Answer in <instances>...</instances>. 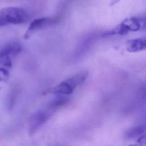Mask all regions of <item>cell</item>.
Returning a JSON list of instances; mask_svg holds the SVG:
<instances>
[{"label":"cell","mask_w":146,"mask_h":146,"mask_svg":"<svg viewBox=\"0 0 146 146\" xmlns=\"http://www.w3.org/2000/svg\"><path fill=\"white\" fill-rule=\"evenodd\" d=\"M87 75L88 72L86 71L78 72L46 91L45 93H51L58 95H70L73 92L77 86L84 82Z\"/></svg>","instance_id":"obj_1"},{"label":"cell","mask_w":146,"mask_h":146,"mask_svg":"<svg viewBox=\"0 0 146 146\" xmlns=\"http://www.w3.org/2000/svg\"><path fill=\"white\" fill-rule=\"evenodd\" d=\"M29 19L27 12L23 9L17 7H7L0 11V26L9 24H21Z\"/></svg>","instance_id":"obj_2"},{"label":"cell","mask_w":146,"mask_h":146,"mask_svg":"<svg viewBox=\"0 0 146 146\" xmlns=\"http://www.w3.org/2000/svg\"><path fill=\"white\" fill-rule=\"evenodd\" d=\"M55 110L48 105L46 109L40 110L32 115L29 121V133H35L51 117Z\"/></svg>","instance_id":"obj_3"},{"label":"cell","mask_w":146,"mask_h":146,"mask_svg":"<svg viewBox=\"0 0 146 146\" xmlns=\"http://www.w3.org/2000/svg\"><path fill=\"white\" fill-rule=\"evenodd\" d=\"M58 18H40L34 20L30 25L23 35L24 39H28L36 31L50 27L58 23Z\"/></svg>","instance_id":"obj_4"},{"label":"cell","mask_w":146,"mask_h":146,"mask_svg":"<svg viewBox=\"0 0 146 146\" xmlns=\"http://www.w3.org/2000/svg\"><path fill=\"white\" fill-rule=\"evenodd\" d=\"M125 45L126 49L128 51L131 52H136L145 49L146 42L145 39H133L127 40Z\"/></svg>","instance_id":"obj_5"},{"label":"cell","mask_w":146,"mask_h":146,"mask_svg":"<svg viewBox=\"0 0 146 146\" xmlns=\"http://www.w3.org/2000/svg\"><path fill=\"white\" fill-rule=\"evenodd\" d=\"M22 46L17 42H13L7 43L1 50L0 52L9 55V56L16 55L22 51Z\"/></svg>","instance_id":"obj_6"},{"label":"cell","mask_w":146,"mask_h":146,"mask_svg":"<svg viewBox=\"0 0 146 146\" xmlns=\"http://www.w3.org/2000/svg\"><path fill=\"white\" fill-rule=\"evenodd\" d=\"M145 131V128L143 125H139L132 127L128 129L125 133V137L128 139H133L142 135Z\"/></svg>","instance_id":"obj_7"},{"label":"cell","mask_w":146,"mask_h":146,"mask_svg":"<svg viewBox=\"0 0 146 146\" xmlns=\"http://www.w3.org/2000/svg\"><path fill=\"white\" fill-rule=\"evenodd\" d=\"M128 30V31H136L141 28V24L140 21L135 18H131L125 19L121 23Z\"/></svg>","instance_id":"obj_8"},{"label":"cell","mask_w":146,"mask_h":146,"mask_svg":"<svg viewBox=\"0 0 146 146\" xmlns=\"http://www.w3.org/2000/svg\"><path fill=\"white\" fill-rule=\"evenodd\" d=\"M0 66L5 68H10L12 67L11 56L9 55L0 52Z\"/></svg>","instance_id":"obj_9"},{"label":"cell","mask_w":146,"mask_h":146,"mask_svg":"<svg viewBox=\"0 0 146 146\" xmlns=\"http://www.w3.org/2000/svg\"><path fill=\"white\" fill-rule=\"evenodd\" d=\"M68 100H69L68 99H67L65 98H57V99H55L54 100L51 101L49 103L48 106L56 110L58 108H60V107L64 106L65 104H66L68 103Z\"/></svg>","instance_id":"obj_10"},{"label":"cell","mask_w":146,"mask_h":146,"mask_svg":"<svg viewBox=\"0 0 146 146\" xmlns=\"http://www.w3.org/2000/svg\"><path fill=\"white\" fill-rule=\"evenodd\" d=\"M9 78V72L5 68L0 67V82H7Z\"/></svg>","instance_id":"obj_11"},{"label":"cell","mask_w":146,"mask_h":146,"mask_svg":"<svg viewBox=\"0 0 146 146\" xmlns=\"http://www.w3.org/2000/svg\"></svg>","instance_id":"obj_12"}]
</instances>
